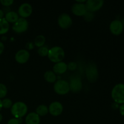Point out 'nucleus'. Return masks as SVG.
Segmentation results:
<instances>
[{
	"label": "nucleus",
	"instance_id": "1",
	"mask_svg": "<svg viewBox=\"0 0 124 124\" xmlns=\"http://www.w3.org/2000/svg\"><path fill=\"white\" fill-rule=\"evenodd\" d=\"M12 115L16 119H21L27 113L28 107L26 104L22 101H18L13 103L10 108Z\"/></svg>",
	"mask_w": 124,
	"mask_h": 124
},
{
	"label": "nucleus",
	"instance_id": "2",
	"mask_svg": "<svg viewBox=\"0 0 124 124\" xmlns=\"http://www.w3.org/2000/svg\"><path fill=\"white\" fill-rule=\"evenodd\" d=\"M47 56L52 62L58 63L62 61L65 57V52L61 47L54 46L50 48Z\"/></svg>",
	"mask_w": 124,
	"mask_h": 124
},
{
	"label": "nucleus",
	"instance_id": "3",
	"mask_svg": "<svg viewBox=\"0 0 124 124\" xmlns=\"http://www.w3.org/2000/svg\"><path fill=\"white\" fill-rule=\"evenodd\" d=\"M111 96L115 103L121 105L124 104V84L115 85L111 90Z\"/></svg>",
	"mask_w": 124,
	"mask_h": 124
},
{
	"label": "nucleus",
	"instance_id": "4",
	"mask_svg": "<svg viewBox=\"0 0 124 124\" xmlns=\"http://www.w3.org/2000/svg\"><path fill=\"white\" fill-rule=\"evenodd\" d=\"M85 75L87 80L91 83H94L98 80L99 73L95 63L93 62L88 63L85 69Z\"/></svg>",
	"mask_w": 124,
	"mask_h": 124
},
{
	"label": "nucleus",
	"instance_id": "5",
	"mask_svg": "<svg viewBox=\"0 0 124 124\" xmlns=\"http://www.w3.org/2000/svg\"><path fill=\"white\" fill-rule=\"evenodd\" d=\"M53 88L55 93L59 95H65L70 91L69 82L64 79L57 80L54 82Z\"/></svg>",
	"mask_w": 124,
	"mask_h": 124
},
{
	"label": "nucleus",
	"instance_id": "6",
	"mask_svg": "<svg viewBox=\"0 0 124 124\" xmlns=\"http://www.w3.org/2000/svg\"><path fill=\"white\" fill-rule=\"evenodd\" d=\"M29 22L25 18H19L12 25V30L16 33H22L27 30Z\"/></svg>",
	"mask_w": 124,
	"mask_h": 124
},
{
	"label": "nucleus",
	"instance_id": "7",
	"mask_svg": "<svg viewBox=\"0 0 124 124\" xmlns=\"http://www.w3.org/2000/svg\"><path fill=\"white\" fill-rule=\"evenodd\" d=\"M73 20L69 14L63 13L59 16L58 18V24L62 29H67L71 26Z\"/></svg>",
	"mask_w": 124,
	"mask_h": 124
},
{
	"label": "nucleus",
	"instance_id": "8",
	"mask_svg": "<svg viewBox=\"0 0 124 124\" xmlns=\"http://www.w3.org/2000/svg\"><path fill=\"white\" fill-rule=\"evenodd\" d=\"M33 12V7L28 2H24L21 4L18 7V14L21 18H25L30 16Z\"/></svg>",
	"mask_w": 124,
	"mask_h": 124
},
{
	"label": "nucleus",
	"instance_id": "9",
	"mask_svg": "<svg viewBox=\"0 0 124 124\" xmlns=\"http://www.w3.org/2000/svg\"><path fill=\"white\" fill-rule=\"evenodd\" d=\"M104 4L103 0H88L85 2V6L88 12H95L100 10Z\"/></svg>",
	"mask_w": 124,
	"mask_h": 124
},
{
	"label": "nucleus",
	"instance_id": "10",
	"mask_svg": "<svg viewBox=\"0 0 124 124\" xmlns=\"http://www.w3.org/2000/svg\"><path fill=\"white\" fill-rule=\"evenodd\" d=\"M110 31L113 35L118 36L122 33L124 30V24L121 21L115 19L111 22L109 25Z\"/></svg>",
	"mask_w": 124,
	"mask_h": 124
},
{
	"label": "nucleus",
	"instance_id": "11",
	"mask_svg": "<svg viewBox=\"0 0 124 124\" xmlns=\"http://www.w3.org/2000/svg\"><path fill=\"white\" fill-rule=\"evenodd\" d=\"M70 90L73 93H78L82 89V80L78 76H73L69 82Z\"/></svg>",
	"mask_w": 124,
	"mask_h": 124
},
{
	"label": "nucleus",
	"instance_id": "12",
	"mask_svg": "<svg viewBox=\"0 0 124 124\" xmlns=\"http://www.w3.org/2000/svg\"><path fill=\"white\" fill-rule=\"evenodd\" d=\"M48 108V113L53 116H58L61 115L64 109L62 104L59 101L52 102Z\"/></svg>",
	"mask_w": 124,
	"mask_h": 124
},
{
	"label": "nucleus",
	"instance_id": "13",
	"mask_svg": "<svg viewBox=\"0 0 124 124\" xmlns=\"http://www.w3.org/2000/svg\"><path fill=\"white\" fill-rule=\"evenodd\" d=\"M15 58L16 61L19 64H25L30 58V53L26 49H21L16 53Z\"/></svg>",
	"mask_w": 124,
	"mask_h": 124
},
{
	"label": "nucleus",
	"instance_id": "14",
	"mask_svg": "<svg viewBox=\"0 0 124 124\" xmlns=\"http://www.w3.org/2000/svg\"><path fill=\"white\" fill-rule=\"evenodd\" d=\"M71 11L75 15L78 16H83L87 12L85 3L75 2L71 7Z\"/></svg>",
	"mask_w": 124,
	"mask_h": 124
},
{
	"label": "nucleus",
	"instance_id": "15",
	"mask_svg": "<svg viewBox=\"0 0 124 124\" xmlns=\"http://www.w3.org/2000/svg\"><path fill=\"white\" fill-rule=\"evenodd\" d=\"M67 70V64L64 62L61 61L54 64L53 67L52 71L56 75H62V74L65 73Z\"/></svg>",
	"mask_w": 124,
	"mask_h": 124
},
{
	"label": "nucleus",
	"instance_id": "16",
	"mask_svg": "<svg viewBox=\"0 0 124 124\" xmlns=\"http://www.w3.org/2000/svg\"><path fill=\"white\" fill-rule=\"evenodd\" d=\"M40 116L35 112H30L27 115L25 119L26 124H39Z\"/></svg>",
	"mask_w": 124,
	"mask_h": 124
},
{
	"label": "nucleus",
	"instance_id": "17",
	"mask_svg": "<svg viewBox=\"0 0 124 124\" xmlns=\"http://www.w3.org/2000/svg\"><path fill=\"white\" fill-rule=\"evenodd\" d=\"M4 18L8 23H13V24H14L19 19V17L17 12H15V11L10 10L5 14Z\"/></svg>",
	"mask_w": 124,
	"mask_h": 124
},
{
	"label": "nucleus",
	"instance_id": "18",
	"mask_svg": "<svg viewBox=\"0 0 124 124\" xmlns=\"http://www.w3.org/2000/svg\"><path fill=\"white\" fill-rule=\"evenodd\" d=\"M44 79L49 83H54L57 81V76L52 70L46 71L44 75Z\"/></svg>",
	"mask_w": 124,
	"mask_h": 124
},
{
	"label": "nucleus",
	"instance_id": "19",
	"mask_svg": "<svg viewBox=\"0 0 124 124\" xmlns=\"http://www.w3.org/2000/svg\"><path fill=\"white\" fill-rule=\"evenodd\" d=\"M9 23L4 18L0 19V35H4L9 30Z\"/></svg>",
	"mask_w": 124,
	"mask_h": 124
},
{
	"label": "nucleus",
	"instance_id": "20",
	"mask_svg": "<svg viewBox=\"0 0 124 124\" xmlns=\"http://www.w3.org/2000/svg\"><path fill=\"white\" fill-rule=\"evenodd\" d=\"M35 113L39 116H45L48 113V108L47 105L41 104L36 107Z\"/></svg>",
	"mask_w": 124,
	"mask_h": 124
},
{
	"label": "nucleus",
	"instance_id": "21",
	"mask_svg": "<svg viewBox=\"0 0 124 124\" xmlns=\"http://www.w3.org/2000/svg\"><path fill=\"white\" fill-rule=\"evenodd\" d=\"M45 42H46V38L42 35H39L36 36L34 40V44L38 48L44 46Z\"/></svg>",
	"mask_w": 124,
	"mask_h": 124
},
{
	"label": "nucleus",
	"instance_id": "22",
	"mask_svg": "<svg viewBox=\"0 0 124 124\" xmlns=\"http://www.w3.org/2000/svg\"><path fill=\"white\" fill-rule=\"evenodd\" d=\"M1 102H2V107L4 108H11L13 105V102L9 98H4L2 100H1Z\"/></svg>",
	"mask_w": 124,
	"mask_h": 124
},
{
	"label": "nucleus",
	"instance_id": "23",
	"mask_svg": "<svg viewBox=\"0 0 124 124\" xmlns=\"http://www.w3.org/2000/svg\"><path fill=\"white\" fill-rule=\"evenodd\" d=\"M8 90L5 84L0 83V99H4L7 96Z\"/></svg>",
	"mask_w": 124,
	"mask_h": 124
},
{
	"label": "nucleus",
	"instance_id": "24",
	"mask_svg": "<svg viewBox=\"0 0 124 124\" xmlns=\"http://www.w3.org/2000/svg\"><path fill=\"white\" fill-rule=\"evenodd\" d=\"M48 50H49V49H48V47L44 46L42 47L38 48V53L41 56L44 57L47 56L48 53Z\"/></svg>",
	"mask_w": 124,
	"mask_h": 124
},
{
	"label": "nucleus",
	"instance_id": "25",
	"mask_svg": "<svg viewBox=\"0 0 124 124\" xmlns=\"http://www.w3.org/2000/svg\"><path fill=\"white\" fill-rule=\"evenodd\" d=\"M85 20L87 21H92L94 18V15L93 14V13L92 12H90L87 11L85 13V14L83 16Z\"/></svg>",
	"mask_w": 124,
	"mask_h": 124
},
{
	"label": "nucleus",
	"instance_id": "26",
	"mask_svg": "<svg viewBox=\"0 0 124 124\" xmlns=\"http://www.w3.org/2000/svg\"><path fill=\"white\" fill-rule=\"evenodd\" d=\"M14 2L13 0H1L0 3L4 6V7H10L11 5L13 4Z\"/></svg>",
	"mask_w": 124,
	"mask_h": 124
},
{
	"label": "nucleus",
	"instance_id": "27",
	"mask_svg": "<svg viewBox=\"0 0 124 124\" xmlns=\"http://www.w3.org/2000/svg\"><path fill=\"white\" fill-rule=\"evenodd\" d=\"M77 68V64L75 62H70L67 64V69H69L70 71H74Z\"/></svg>",
	"mask_w": 124,
	"mask_h": 124
},
{
	"label": "nucleus",
	"instance_id": "28",
	"mask_svg": "<svg viewBox=\"0 0 124 124\" xmlns=\"http://www.w3.org/2000/svg\"><path fill=\"white\" fill-rule=\"evenodd\" d=\"M20 121H19V119H16V118H12L7 122V124H19Z\"/></svg>",
	"mask_w": 124,
	"mask_h": 124
},
{
	"label": "nucleus",
	"instance_id": "29",
	"mask_svg": "<svg viewBox=\"0 0 124 124\" xmlns=\"http://www.w3.org/2000/svg\"><path fill=\"white\" fill-rule=\"evenodd\" d=\"M119 112L121 113V115L122 116H124V104H121V105H119Z\"/></svg>",
	"mask_w": 124,
	"mask_h": 124
},
{
	"label": "nucleus",
	"instance_id": "30",
	"mask_svg": "<svg viewBox=\"0 0 124 124\" xmlns=\"http://www.w3.org/2000/svg\"><path fill=\"white\" fill-rule=\"evenodd\" d=\"M4 44L3 42L2 41H0V55L2 54L4 52Z\"/></svg>",
	"mask_w": 124,
	"mask_h": 124
},
{
	"label": "nucleus",
	"instance_id": "31",
	"mask_svg": "<svg viewBox=\"0 0 124 124\" xmlns=\"http://www.w3.org/2000/svg\"><path fill=\"white\" fill-rule=\"evenodd\" d=\"M119 107V104H117V103L114 102L113 104L112 105V108L114 109H117Z\"/></svg>",
	"mask_w": 124,
	"mask_h": 124
},
{
	"label": "nucleus",
	"instance_id": "32",
	"mask_svg": "<svg viewBox=\"0 0 124 124\" xmlns=\"http://www.w3.org/2000/svg\"><path fill=\"white\" fill-rule=\"evenodd\" d=\"M4 16L5 13L4 12V11L2 10V9H0V19L4 18Z\"/></svg>",
	"mask_w": 124,
	"mask_h": 124
},
{
	"label": "nucleus",
	"instance_id": "33",
	"mask_svg": "<svg viewBox=\"0 0 124 124\" xmlns=\"http://www.w3.org/2000/svg\"><path fill=\"white\" fill-rule=\"evenodd\" d=\"M86 0H76V2H78V3H84L86 2Z\"/></svg>",
	"mask_w": 124,
	"mask_h": 124
},
{
	"label": "nucleus",
	"instance_id": "34",
	"mask_svg": "<svg viewBox=\"0 0 124 124\" xmlns=\"http://www.w3.org/2000/svg\"><path fill=\"white\" fill-rule=\"evenodd\" d=\"M2 119H3V116H2V114H1V113H0V123H1V122H2Z\"/></svg>",
	"mask_w": 124,
	"mask_h": 124
},
{
	"label": "nucleus",
	"instance_id": "35",
	"mask_svg": "<svg viewBox=\"0 0 124 124\" xmlns=\"http://www.w3.org/2000/svg\"><path fill=\"white\" fill-rule=\"evenodd\" d=\"M2 108V102H1V99H0V111L1 110V109Z\"/></svg>",
	"mask_w": 124,
	"mask_h": 124
}]
</instances>
